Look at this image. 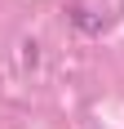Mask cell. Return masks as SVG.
<instances>
[{
    "instance_id": "cell-1",
    "label": "cell",
    "mask_w": 124,
    "mask_h": 129,
    "mask_svg": "<svg viewBox=\"0 0 124 129\" xmlns=\"http://www.w3.org/2000/svg\"><path fill=\"white\" fill-rule=\"evenodd\" d=\"M67 18H71V27H75V31H84V36H102L106 22H111L106 5H98V0H75Z\"/></svg>"
}]
</instances>
